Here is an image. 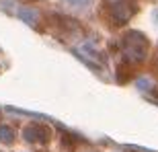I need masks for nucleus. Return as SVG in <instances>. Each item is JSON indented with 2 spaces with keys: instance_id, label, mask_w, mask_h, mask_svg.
<instances>
[{
  "instance_id": "nucleus-1",
  "label": "nucleus",
  "mask_w": 158,
  "mask_h": 152,
  "mask_svg": "<svg viewBox=\"0 0 158 152\" xmlns=\"http://www.w3.org/2000/svg\"><path fill=\"white\" fill-rule=\"evenodd\" d=\"M0 138H2V140H12V132H8V129H0Z\"/></svg>"
},
{
  "instance_id": "nucleus-2",
  "label": "nucleus",
  "mask_w": 158,
  "mask_h": 152,
  "mask_svg": "<svg viewBox=\"0 0 158 152\" xmlns=\"http://www.w3.org/2000/svg\"><path fill=\"white\" fill-rule=\"evenodd\" d=\"M70 4H74V6H86L90 0H68Z\"/></svg>"
}]
</instances>
